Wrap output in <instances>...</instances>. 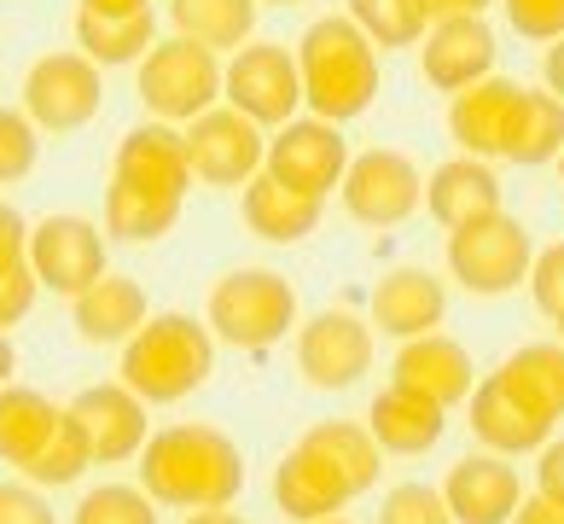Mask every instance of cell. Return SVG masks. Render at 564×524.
Masks as SVG:
<instances>
[{
	"instance_id": "6da1fadb",
	"label": "cell",
	"mask_w": 564,
	"mask_h": 524,
	"mask_svg": "<svg viewBox=\"0 0 564 524\" xmlns=\"http://www.w3.org/2000/svg\"><path fill=\"white\" fill-rule=\"evenodd\" d=\"M193 163L175 122H140L117 140V170L106 186V239L122 245H152L181 222Z\"/></svg>"
},
{
	"instance_id": "7a4b0ae2",
	"label": "cell",
	"mask_w": 564,
	"mask_h": 524,
	"mask_svg": "<svg viewBox=\"0 0 564 524\" xmlns=\"http://www.w3.org/2000/svg\"><path fill=\"white\" fill-rule=\"evenodd\" d=\"M140 460V490L158 507L204 513V507H234L245 495V455L216 426H163L145 437Z\"/></svg>"
},
{
	"instance_id": "3957f363",
	"label": "cell",
	"mask_w": 564,
	"mask_h": 524,
	"mask_svg": "<svg viewBox=\"0 0 564 524\" xmlns=\"http://www.w3.org/2000/svg\"><path fill=\"white\" fill-rule=\"evenodd\" d=\"M297 71H303V105L308 117H326V122H355L361 111H372L379 99V47L355 30V18L332 12L315 18L303 35H297Z\"/></svg>"
},
{
	"instance_id": "277c9868",
	"label": "cell",
	"mask_w": 564,
	"mask_h": 524,
	"mask_svg": "<svg viewBox=\"0 0 564 524\" xmlns=\"http://www.w3.org/2000/svg\"><path fill=\"white\" fill-rule=\"evenodd\" d=\"M122 385H129L145 408L152 403H181L210 385L216 373V332L193 321L181 309H163V314H145V327L122 344Z\"/></svg>"
},
{
	"instance_id": "5b68a950",
	"label": "cell",
	"mask_w": 564,
	"mask_h": 524,
	"mask_svg": "<svg viewBox=\"0 0 564 524\" xmlns=\"http://www.w3.org/2000/svg\"><path fill=\"white\" fill-rule=\"evenodd\" d=\"M204 327L234 350H274L285 332H297V286L280 268H234L210 286Z\"/></svg>"
},
{
	"instance_id": "8992f818",
	"label": "cell",
	"mask_w": 564,
	"mask_h": 524,
	"mask_svg": "<svg viewBox=\"0 0 564 524\" xmlns=\"http://www.w3.org/2000/svg\"><path fill=\"white\" fill-rule=\"evenodd\" d=\"M530 263H535V239L530 227L495 210L484 222H466L448 234V275L471 291V298H507L530 280Z\"/></svg>"
},
{
	"instance_id": "52a82bcc",
	"label": "cell",
	"mask_w": 564,
	"mask_h": 524,
	"mask_svg": "<svg viewBox=\"0 0 564 524\" xmlns=\"http://www.w3.org/2000/svg\"><path fill=\"white\" fill-rule=\"evenodd\" d=\"M140 105L158 122H193L210 105H221V53L198 47V41H158L152 53L140 58Z\"/></svg>"
},
{
	"instance_id": "ba28073f",
	"label": "cell",
	"mask_w": 564,
	"mask_h": 524,
	"mask_svg": "<svg viewBox=\"0 0 564 524\" xmlns=\"http://www.w3.org/2000/svg\"><path fill=\"white\" fill-rule=\"evenodd\" d=\"M221 105L245 111L262 129H280L303 111V71L297 53L285 41H257L250 35L245 47L221 65Z\"/></svg>"
},
{
	"instance_id": "9c48e42d",
	"label": "cell",
	"mask_w": 564,
	"mask_h": 524,
	"mask_svg": "<svg viewBox=\"0 0 564 524\" xmlns=\"http://www.w3.org/2000/svg\"><path fill=\"white\" fill-rule=\"evenodd\" d=\"M99 105H106V82H99V65L88 53H41L24 71V111L35 129L47 135L88 129Z\"/></svg>"
},
{
	"instance_id": "30bf717a",
	"label": "cell",
	"mask_w": 564,
	"mask_h": 524,
	"mask_svg": "<svg viewBox=\"0 0 564 524\" xmlns=\"http://www.w3.org/2000/svg\"><path fill=\"white\" fill-rule=\"evenodd\" d=\"M338 199L361 227H402L413 210L425 204V175L408 152L372 146V152L349 158V170L338 181Z\"/></svg>"
},
{
	"instance_id": "8fae6325",
	"label": "cell",
	"mask_w": 564,
	"mask_h": 524,
	"mask_svg": "<svg viewBox=\"0 0 564 524\" xmlns=\"http://www.w3.org/2000/svg\"><path fill=\"white\" fill-rule=\"evenodd\" d=\"M181 140H186L193 181H204V186H245L250 175H262L268 135H262V122H250L234 105H210L204 117L186 122Z\"/></svg>"
},
{
	"instance_id": "7c38bea8",
	"label": "cell",
	"mask_w": 564,
	"mask_h": 524,
	"mask_svg": "<svg viewBox=\"0 0 564 524\" xmlns=\"http://www.w3.org/2000/svg\"><path fill=\"white\" fill-rule=\"evenodd\" d=\"M30 268L41 291H58V298H76L106 275V234L99 222L76 216V210H53V216L30 222Z\"/></svg>"
},
{
	"instance_id": "4fadbf2b",
	"label": "cell",
	"mask_w": 564,
	"mask_h": 524,
	"mask_svg": "<svg viewBox=\"0 0 564 524\" xmlns=\"http://www.w3.org/2000/svg\"><path fill=\"white\" fill-rule=\"evenodd\" d=\"M262 170L285 186H297V193L326 199L349 170V140H344L338 122H326V117H291L268 135Z\"/></svg>"
},
{
	"instance_id": "5bb4252c",
	"label": "cell",
	"mask_w": 564,
	"mask_h": 524,
	"mask_svg": "<svg viewBox=\"0 0 564 524\" xmlns=\"http://www.w3.org/2000/svg\"><path fill=\"white\" fill-rule=\"evenodd\" d=\"M372 367V321L349 309H321L297 321V373L315 391H349Z\"/></svg>"
},
{
	"instance_id": "9a60e30c",
	"label": "cell",
	"mask_w": 564,
	"mask_h": 524,
	"mask_svg": "<svg viewBox=\"0 0 564 524\" xmlns=\"http://www.w3.org/2000/svg\"><path fill=\"white\" fill-rule=\"evenodd\" d=\"M471 437L489 455H541V443L553 437V419L495 367L489 379L471 385Z\"/></svg>"
},
{
	"instance_id": "2e32d148",
	"label": "cell",
	"mask_w": 564,
	"mask_h": 524,
	"mask_svg": "<svg viewBox=\"0 0 564 524\" xmlns=\"http://www.w3.org/2000/svg\"><path fill=\"white\" fill-rule=\"evenodd\" d=\"M495 30L489 18L477 12H448L436 18V24L425 30V47H420V65H425V82L436 94H459L471 88V82L495 76Z\"/></svg>"
},
{
	"instance_id": "e0dca14e",
	"label": "cell",
	"mask_w": 564,
	"mask_h": 524,
	"mask_svg": "<svg viewBox=\"0 0 564 524\" xmlns=\"http://www.w3.org/2000/svg\"><path fill=\"white\" fill-rule=\"evenodd\" d=\"M65 408L82 426V437H88L94 467H122V460H134L145 449V403L122 379L76 391Z\"/></svg>"
},
{
	"instance_id": "ac0fdd59",
	"label": "cell",
	"mask_w": 564,
	"mask_h": 524,
	"mask_svg": "<svg viewBox=\"0 0 564 524\" xmlns=\"http://www.w3.org/2000/svg\"><path fill=\"white\" fill-rule=\"evenodd\" d=\"M518 105H524V82H512V76H484V82H471V88H459L448 99L454 146L466 158H500L512 122H518Z\"/></svg>"
},
{
	"instance_id": "d6986e66",
	"label": "cell",
	"mask_w": 564,
	"mask_h": 524,
	"mask_svg": "<svg viewBox=\"0 0 564 524\" xmlns=\"http://www.w3.org/2000/svg\"><path fill=\"white\" fill-rule=\"evenodd\" d=\"M443 501L454 524H512L524 490H518V472L507 467V455H466L448 467Z\"/></svg>"
},
{
	"instance_id": "ffe728a7",
	"label": "cell",
	"mask_w": 564,
	"mask_h": 524,
	"mask_svg": "<svg viewBox=\"0 0 564 524\" xmlns=\"http://www.w3.org/2000/svg\"><path fill=\"white\" fill-rule=\"evenodd\" d=\"M448 321V291L431 268H390V275L372 286V327L390 332V339H425Z\"/></svg>"
},
{
	"instance_id": "44dd1931",
	"label": "cell",
	"mask_w": 564,
	"mask_h": 524,
	"mask_svg": "<svg viewBox=\"0 0 564 524\" xmlns=\"http://www.w3.org/2000/svg\"><path fill=\"white\" fill-rule=\"evenodd\" d=\"M297 449L315 460V467H321L349 501L367 495L372 484H379V472H384V449L372 443V431L355 426V419H321V426H308V431L297 437Z\"/></svg>"
},
{
	"instance_id": "7402d4cb",
	"label": "cell",
	"mask_w": 564,
	"mask_h": 524,
	"mask_svg": "<svg viewBox=\"0 0 564 524\" xmlns=\"http://www.w3.org/2000/svg\"><path fill=\"white\" fill-rule=\"evenodd\" d=\"M390 385H408V391L431 396V403L454 408L471 396V355H466V344H454L448 332H425V339H408L395 350Z\"/></svg>"
},
{
	"instance_id": "603a6c76",
	"label": "cell",
	"mask_w": 564,
	"mask_h": 524,
	"mask_svg": "<svg viewBox=\"0 0 564 524\" xmlns=\"http://www.w3.org/2000/svg\"><path fill=\"white\" fill-rule=\"evenodd\" d=\"M367 431H372V443H379L384 455H425V449L443 443L448 408L431 403V396H420V391H408V385H390V391L372 396Z\"/></svg>"
},
{
	"instance_id": "cb8c5ba5",
	"label": "cell",
	"mask_w": 564,
	"mask_h": 524,
	"mask_svg": "<svg viewBox=\"0 0 564 524\" xmlns=\"http://www.w3.org/2000/svg\"><path fill=\"white\" fill-rule=\"evenodd\" d=\"M145 291H140V280H129V275H99L88 291H76L70 298V321H76V339L82 344H129L134 332L145 327Z\"/></svg>"
},
{
	"instance_id": "d4e9b609",
	"label": "cell",
	"mask_w": 564,
	"mask_h": 524,
	"mask_svg": "<svg viewBox=\"0 0 564 524\" xmlns=\"http://www.w3.org/2000/svg\"><path fill=\"white\" fill-rule=\"evenodd\" d=\"M425 210L436 222L448 227H466V222H484L500 210V181L489 170V158H448V163H436L431 181H425Z\"/></svg>"
},
{
	"instance_id": "484cf974",
	"label": "cell",
	"mask_w": 564,
	"mask_h": 524,
	"mask_svg": "<svg viewBox=\"0 0 564 524\" xmlns=\"http://www.w3.org/2000/svg\"><path fill=\"white\" fill-rule=\"evenodd\" d=\"M321 204L315 193H297V186H285L274 175H250L245 193H239V210H245V227L268 245H297L321 227Z\"/></svg>"
},
{
	"instance_id": "4316f807",
	"label": "cell",
	"mask_w": 564,
	"mask_h": 524,
	"mask_svg": "<svg viewBox=\"0 0 564 524\" xmlns=\"http://www.w3.org/2000/svg\"><path fill=\"white\" fill-rule=\"evenodd\" d=\"M158 47V12H94L76 7V53H88L99 71L117 65H140Z\"/></svg>"
},
{
	"instance_id": "83f0119b",
	"label": "cell",
	"mask_w": 564,
	"mask_h": 524,
	"mask_svg": "<svg viewBox=\"0 0 564 524\" xmlns=\"http://www.w3.org/2000/svg\"><path fill=\"white\" fill-rule=\"evenodd\" d=\"M262 0H170V30L210 53H239L257 35Z\"/></svg>"
},
{
	"instance_id": "f1b7e54d",
	"label": "cell",
	"mask_w": 564,
	"mask_h": 524,
	"mask_svg": "<svg viewBox=\"0 0 564 524\" xmlns=\"http://www.w3.org/2000/svg\"><path fill=\"white\" fill-rule=\"evenodd\" d=\"M58 419H65V408L53 396H41L30 385H0V460L24 472L41 455V443L58 431Z\"/></svg>"
},
{
	"instance_id": "f546056e",
	"label": "cell",
	"mask_w": 564,
	"mask_h": 524,
	"mask_svg": "<svg viewBox=\"0 0 564 524\" xmlns=\"http://www.w3.org/2000/svg\"><path fill=\"white\" fill-rule=\"evenodd\" d=\"M41 298V280L30 268V222L24 210L0 199V327H18Z\"/></svg>"
},
{
	"instance_id": "4dcf8cb0",
	"label": "cell",
	"mask_w": 564,
	"mask_h": 524,
	"mask_svg": "<svg viewBox=\"0 0 564 524\" xmlns=\"http://www.w3.org/2000/svg\"><path fill=\"white\" fill-rule=\"evenodd\" d=\"M558 152H564V99L547 88H524V105H518V122L500 158L541 170V163H558Z\"/></svg>"
},
{
	"instance_id": "1f68e13d",
	"label": "cell",
	"mask_w": 564,
	"mask_h": 524,
	"mask_svg": "<svg viewBox=\"0 0 564 524\" xmlns=\"http://www.w3.org/2000/svg\"><path fill=\"white\" fill-rule=\"evenodd\" d=\"M274 501H280V513H285V518H297V524L338 518V513L349 507V495L332 484V478H326L303 449H291L280 467H274Z\"/></svg>"
},
{
	"instance_id": "d6a6232c",
	"label": "cell",
	"mask_w": 564,
	"mask_h": 524,
	"mask_svg": "<svg viewBox=\"0 0 564 524\" xmlns=\"http://www.w3.org/2000/svg\"><path fill=\"white\" fill-rule=\"evenodd\" d=\"M349 18L379 53L390 47H420L425 30L436 24L431 0H349Z\"/></svg>"
},
{
	"instance_id": "836d02e7",
	"label": "cell",
	"mask_w": 564,
	"mask_h": 524,
	"mask_svg": "<svg viewBox=\"0 0 564 524\" xmlns=\"http://www.w3.org/2000/svg\"><path fill=\"white\" fill-rule=\"evenodd\" d=\"M500 373L530 396V403L541 408L558 426L564 419V344L547 339V344H524V350H512L507 362H500Z\"/></svg>"
},
{
	"instance_id": "e575fe53",
	"label": "cell",
	"mask_w": 564,
	"mask_h": 524,
	"mask_svg": "<svg viewBox=\"0 0 564 524\" xmlns=\"http://www.w3.org/2000/svg\"><path fill=\"white\" fill-rule=\"evenodd\" d=\"M94 467V449H88V437H82V426L70 419V408H65V419H58V431L41 443V455L24 467V478L35 490H65V484H76L82 472Z\"/></svg>"
},
{
	"instance_id": "d590c367",
	"label": "cell",
	"mask_w": 564,
	"mask_h": 524,
	"mask_svg": "<svg viewBox=\"0 0 564 524\" xmlns=\"http://www.w3.org/2000/svg\"><path fill=\"white\" fill-rule=\"evenodd\" d=\"M70 524H158V501L134 484H99L76 501Z\"/></svg>"
},
{
	"instance_id": "8d00e7d4",
	"label": "cell",
	"mask_w": 564,
	"mask_h": 524,
	"mask_svg": "<svg viewBox=\"0 0 564 524\" xmlns=\"http://www.w3.org/2000/svg\"><path fill=\"white\" fill-rule=\"evenodd\" d=\"M41 129L30 122V111H12V105H0V186L24 181L41 158Z\"/></svg>"
},
{
	"instance_id": "74e56055",
	"label": "cell",
	"mask_w": 564,
	"mask_h": 524,
	"mask_svg": "<svg viewBox=\"0 0 564 524\" xmlns=\"http://www.w3.org/2000/svg\"><path fill=\"white\" fill-rule=\"evenodd\" d=\"M379 524H454L443 490L431 484H395L379 507Z\"/></svg>"
},
{
	"instance_id": "f35d334b",
	"label": "cell",
	"mask_w": 564,
	"mask_h": 524,
	"mask_svg": "<svg viewBox=\"0 0 564 524\" xmlns=\"http://www.w3.org/2000/svg\"><path fill=\"white\" fill-rule=\"evenodd\" d=\"M507 24L524 41H558L564 35V0H500Z\"/></svg>"
},
{
	"instance_id": "ab89813d",
	"label": "cell",
	"mask_w": 564,
	"mask_h": 524,
	"mask_svg": "<svg viewBox=\"0 0 564 524\" xmlns=\"http://www.w3.org/2000/svg\"><path fill=\"white\" fill-rule=\"evenodd\" d=\"M530 298L541 314H564V239L547 245V250H535V263H530Z\"/></svg>"
},
{
	"instance_id": "60d3db41",
	"label": "cell",
	"mask_w": 564,
	"mask_h": 524,
	"mask_svg": "<svg viewBox=\"0 0 564 524\" xmlns=\"http://www.w3.org/2000/svg\"><path fill=\"white\" fill-rule=\"evenodd\" d=\"M0 524H53V507L35 484H0Z\"/></svg>"
},
{
	"instance_id": "b9f144b4",
	"label": "cell",
	"mask_w": 564,
	"mask_h": 524,
	"mask_svg": "<svg viewBox=\"0 0 564 524\" xmlns=\"http://www.w3.org/2000/svg\"><path fill=\"white\" fill-rule=\"evenodd\" d=\"M535 490L564 507V437H547V443H541V460H535Z\"/></svg>"
},
{
	"instance_id": "7bdbcfd3",
	"label": "cell",
	"mask_w": 564,
	"mask_h": 524,
	"mask_svg": "<svg viewBox=\"0 0 564 524\" xmlns=\"http://www.w3.org/2000/svg\"><path fill=\"white\" fill-rule=\"evenodd\" d=\"M512 524H564V507H558V501H547V495H524V501H518V513H512Z\"/></svg>"
},
{
	"instance_id": "ee69618b",
	"label": "cell",
	"mask_w": 564,
	"mask_h": 524,
	"mask_svg": "<svg viewBox=\"0 0 564 524\" xmlns=\"http://www.w3.org/2000/svg\"><path fill=\"white\" fill-rule=\"evenodd\" d=\"M541 76H547V94L564 99V35L547 41V58H541Z\"/></svg>"
},
{
	"instance_id": "f6af8a7d",
	"label": "cell",
	"mask_w": 564,
	"mask_h": 524,
	"mask_svg": "<svg viewBox=\"0 0 564 524\" xmlns=\"http://www.w3.org/2000/svg\"><path fill=\"white\" fill-rule=\"evenodd\" d=\"M431 7H436V18H448V12H477V18H484L495 0H431Z\"/></svg>"
},
{
	"instance_id": "bcb514c9",
	"label": "cell",
	"mask_w": 564,
	"mask_h": 524,
	"mask_svg": "<svg viewBox=\"0 0 564 524\" xmlns=\"http://www.w3.org/2000/svg\"><path fill=\"white\" fill-rule=\"evenodd\" d=\"M82 7H94V12H145L152 0H82Z\"/></svg>"
},
{
	"instance_id": "7dc6e473",
	"label": "cell",
	"mask_w": 564,
	"mask_h": 524,
	"mask_svg": "<svg viewBox=\"0 0 564 524\" xmlns=\"http://www.w3.org/2000/svg\"><path fill=\"white\" fill-rule=\"evenodd\" d=\"M186 524H245V518L227 507H204V513H186Z\"/></svg>"
},
{
	"instance_id": "c3c4849f",
	"label": "cell",
	"mask_w": 564,
	"mask_h": 524,
	"mask_svg": "<svg viewBox=\"0 0 564 524\" xmlns=\"http://www.w3.org/2000/svg\"><path fill=\"white\" fill-rule=\"evenodd\" d=\"M12 373H18V350H12L7 332H0V385H12Z\"/></svg>"
},
{
	"instance_id": "681fc988",
	"label": "cell",
	"mask_w": 564,
	"mask_h": 524,
	"mask_svg": "<svg viewBox=\"0 0 564 524\" xmlns=\"http://www.w3.org/2000/svg\"><path fill=\"white\" fill-rule=\"evenodd\" d=\"M262 7H303V0H262Z\"/></svg>"
},
{
	"instance_id": "f907efd6",
	"label": "cell",
	"mask_w": 564,
	"mask_h": 524,
	"mask_svg": "<svg viewBox=\"0 0 564 524\" xmlns=\"http://www.w3.org/2000/svg\"><path fill=\"white\" fill-rule=\"evenodd\" d=\"M553 321H558V344H564V314H553Z\"/></svg>"
},
{
	"instance_id": "816d5d0a",
	"label": "cell",
	"mask_w": 564,
	"mask_h": 524,
	"mask_svg": "<svg viewBox=\"0 0 564 524\" xmlns=\"http://www.w3.org/2000/svg\"><path fill=\"white\" fill-rule=\"evenodd\" d=\"M315 524H349V518H315Z\"/></svg>"
},
{
	"instance_id": "f5cc1de1",
	"label": "cell",
	"mask_w": 564,
	"mask_h": 524,
	"mask_svg": "<svg viewBox=\"0 0 564 524\" xmlns=\"http://www.w3.org/2000/svg\"><path fill=\"white\" fill-rule=\"evenodd\" d=\"M558 175H564V152H558Z\"/></svg>"
}]
</instances>
